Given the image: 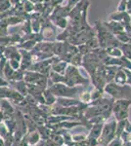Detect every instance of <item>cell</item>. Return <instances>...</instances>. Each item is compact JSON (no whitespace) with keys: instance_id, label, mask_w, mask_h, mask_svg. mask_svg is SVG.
I'll list each match as a JSON object with an SVG mask.
<instances>
[{"instance_id":"23","label":"cell","mask_w":131,"mask_h":146,"mask_svg":"<svg viewBox=\"0 0 131 146\" xmlns=\"http://www.w3.org/2000/svg\"><path fill=\"white\" fill-rule=\"evenodd\" d=\"M122 144H123L122 139L120 137H118V136H116L107 146H122Z\"/></svg>"},{"instance_id":"21","label":"cell","mask_w":131,"mask_h":146,"mask_svg":"<svg viewBox=\"0 0 131 146\" xmlns=\"http://www.w3.org/2000/svg\"><path fill=\"white\" fill-rule=\"evenodd\" d=\"M79 100H80V102L89 104V103L91 102V96H90V92H88V91L83 92L79 96Z\"/></svg>"},{"instance_id":"28","label":"cell","mask_w":131,"mask_h":146,"mask_svg":"<svg viewBox=\"0 0 131 146\" xmlns=\"http://www.w3.org/2000/svg\"><path fill=\"white\" fill-rule=\"evenodd\" d=\"M124 131H126V133H131V123L129 122V120H128V119H126V120H125Z\"/></svg>"},{"instance_id":"7","label":"cell","mask_w":131,"mask_h":146,"mask_svg":"<svg viewBox=\"0 0 131 146\" xmlns=\"http://www.w3.org/2000/svg\"><path fill=\"white\" fill-rule=\"evenodd\" d=\"M9 84L14 87V90L19 92V93H20L21 95H23L24 96L28 95L27 83H26L24 80H20V81H9Z\"/></svg>"},{"instance_id":"3","label":"cell","mask_w":131,"mask_h":146,"mask_svg":"<svg viewBox=\"0 0 131 146\" xmlns=\"http://www.w3.org/2000/svg\"><path fill=\"white\" fill-rule=\"evenodd\" d=\"M64 75L66 76V85L70 87H77V85H86L89 83V80L81 76L78 71V68L69 64L67 66Z\"/></svg>"},{"instance_id":"33","label":"cell","mask_w":131,"mask_h":146,"mask_svg":"<svg viewBox=\"0 0 131 146\" xmlns=\"http://www.w3.org/2000/svg\"><path fill=\"white\" fill-rule=\"evenodd\" d=\"M25 1H27V0H21V3H24Z\"/></svg>"},{"instance_id":"18","label":"cell","mask_w":131,"mask_h":146,"mask_svg":"<svg viewBox=\"0 0 131 146\" xmlns=\"http://www.w3.org/2000/svg\"><path fill=\"white\" fill-rule=\"evenodd\" d=\"M15 70L12 68L10 65H9V63L8 62H6L5 63V66H4V69H3V76H4V78L7 79L9 81V80L11 79V77H12V75H13V73Z\"/></svg>"},{"instance_id":"22","label":"cell","mask_w":131,"mask_h":146,"mask_svg":"<svg viewBox=\"0 0 131 146\" xmlns=\"http://www.w3.org/2000/svg\"><path fill=\"white\" fill-rule=\"evenodd\" d=\"M7 62H8L9 65H10L14 70L20 69L21 62H19V60H14V58H9V60H7Z\"/></svg>"},{"instance_id":"12","label":"cell","mask_w":131,"mask_h":146,"mask_svg":"<svg viewBox=\"0 0 131 146\" xmlns=\"http://www.w3.org/2000/svg\"><path fill=\"white\" fill-rule=\"evenodd\" d=\"M67 66H68V62H64V60H59V62L53 63V64L51 65V69L53 70V71L59 73V74H63L65 73V70Z\"/></svg>"},{"instance_id":"20","label":"cell","mask_w":131,"mask_h":146,"mask_svg":"<svg viewBox=\"0 0 131 146\" xmlns=\"http://www.w3.org/2000/svg\"><path fill=\"white\" fill-rule=\"evenodd\" d=\"M23 8L26 13H32V12L34 11V4L30 0H27L23 3Z\"/></svg>"},{"instance_id":"11","label":"cell","mask_w":131,"mask_h":146,"mask_svg":"<svg viewBox=\"0 0 131 146\" xmlns=\"http://www.w3.org/2000/svg\"><path fill=\"white\" fill-rule=\"evenodd\" d=\"M50 21H51L55 25H57V27H59L60 28H63V29H65V28L67 27V25H68V22H67L66 18L60 17V16L51 15V17H50Z\"/></svg>"},{"instance_id":"19","label":"cell","mask_w":131,"mask_h":146,"mask_svg":"<svg viewBox=\"0 0 131 146\" xmlns=\"http://www.w3.org/2000/svg\"><path fill=\"white\" fill-rule=\"evenodd\" d=\"M24 75H25V71L24 70L22 69L15 70L9 81H20V80H24Z\"/></svg>"},{"instance_id":"16","label":"cell","mask_w":131,"mask_h":146,"mask_svg":"<svg viewBox=\"0 0 131 146\" xmlns=\"http://www.w3.org/2000/svg\"><path fill=\"white\" fill-rule=\"evenodd\" d=\"M82 58H83V55H81L80 53H77L75 55L73 56L70 63L71 65H73V66L78 67L82 64Z\"/></svg>"},{"instance_id":"24","label":"cell","mask_w":131,"mask_h":146,"mask_svg":"<svg viewBox=\"0 0 131 146\" xmlns=\"http://www.w3.org/2000/svg\"><path fill=\"white\" fill-rule=\"evenodd\" d=\"M87 137V135H71V138L75 142H80Z\"/></svg>"},{"instance_id":"8","label":"cell","mask_w":131,"mask_h":146,"mask_svg":"<svg viewBox=\"0 0 131 146\" xmlns=\"http://www.w3.org/2000/svg\"><path fill=\"white\" fill-rule=\"evenodd\" d=\"M103 125H104V123L93 125V126L91 127V129H89V133L87 135V137L92 138V139H98L100 135H101V133H102Z\"/></svg>"},{"instance_id":"29","label":"cell","mask_w":131,"mask_h":146,"mask_svg":"<svg viewBox=\"0 0 131 146\" xmlns=\"http://www.w3.org/2000/svg\"><path fill=\"white\" fill-rule=\"evenodd\" d=\"M9 81L3 77H0V87H5V86H9Z\"/></svg>"},{"instance_id":"9","label":"cell","mask_w":131,"mask_h":146,"mask_svg":"<svg viewBox=\"0 0 131 146\" xmlns=\"http://www.w3.org/2000/svg\"><path fill=\"white\" fill-rule=\"evenodd\" d=\"M25 137L30 146H34L38 144L40 141V135L37 131H28V133H26Z\"/></svg>"},{"instance_id":"5","label":"cell","mask_w":131,"mask_h":146,"mask_svg":"<svg viewBox=\"0 0 131 146\" xmlns=\"http://www.w3.org/2000/svg\"><path fill=\"white\" fill-rule=\"evenodd\" d=\"M47 89L56 98H75L78 92L77 87H70L63 83H54Z\"/></svg>"},{"instance_id":"32","label":"cell","mask_w":131,"mask_h":146,"mask_svg":"<svg viewBox=\"0 0 131 146\" xmlns=\"http://www.w3.org/2000/svg\"><path fill=\"white\" fill-rule=\"evenodd\" d=\"M127 14H128V15H131V9L127 10Z\"/></svg>"},{"instance_id":"14","label":"cell","mask_w":131,"mask_h":146,"mask_svg":"<svg viewBox=\"0 0 131 146\" xmlns=\"http://www.w3.org/2000/svg\"><path fill=\"white\" fill-rule=\"evenodd\" d=\"M42 94H43L44 100H45V104L46 105H52L56 102L57 98L48 90V89H45Z\"/></svg>"},{"instance_id":"26","label":"cell","mask_w":131,"mask_h":146,"mask_svg":"<svg viewBox=\"0 0 131 146\" xmlns=\"http://www.w3.org/2000/svg\"><path fill=\"white\" fill-rule=\"evenodd\" d=\"M123 69H124V72L126 74V85L131 87V70L125 69V68H123Z\"/></svg>"},{"instance_id":"15","label":"cell","mask_w":131,"mask_h":146,"mask_svg":"<svg viewBox=\"0 0 131 146\" xmlns=\"http://www.w3.org/2000/svg\"><path fill=\"white\" fill-rule=\"evenodd\" d=\"M106 52L108 56H113V58H121L123 56V52L121 49L118 47H111V48H106Z\"/></svg>"},{"instance_id":"30","label":"cell","mask_w":131,"mask_h":146,"mask_svg":"<svg viewBox=\"0 0 131 146\" xmlns=\"http://www.w3.org/2000/svg\"><path fill=\"white\" fill-rule=\"evenodd\" d=\"M11 3V5H17V4H19L21 2V0H9Z\"/></svg>"},{"instance_id":"13","label":"cell","mask_w":131,"mask_h":146,"mask_svg":"<svg viewBox=\"0 0 131 146\" xmlns=\"http://www.w3.org/2000/svg\"><path fill=\"white\" fill-rule=\"evenodd\" d=\"M55 34H56L55 29L53 27H50V25H45V27L42 28V34H41L42 39L50 40L51 38H54Z\"/></svg>"},{"instance_id":"4","label":"cell","mask_w":131,"mask_h":146,"mask_svg":"<svg viewBox=\"0 0 131 146\" xmlns=\"http://www.w3.org/2000/svg\"><path fill=\"white\" fill-rule=\"evenodd\" d=\"M131 106V98L115 100L113 104V114L116 121L125 120L129 115V107Z\"/></svg>"},{"instance_id":"2","label":"cell","mask_w":131,"mask_h":146,"mask_svg":"<svg viewBox=\"0 0 131 146\" xmlns=\"http://www.w3.org/2000/svg\"><path fill=\"white\" fill-rule=\"evenodd\" d=\"M105 93L109 94L114 100H121V98H131V88L128 85L124 86H120L116 84L115 82H110L107 83L106 86L104 87Z\"/></svg>"},{"instance_id":"6","label":"cell","mask_w":131,"mask_h":146,"mask_svg":"<svg viewBox=\"0 0 131 146\" xmlns=\"http://www.w3.org/2000/svg\"><path fill=\"white\" fill-rule=\"evenodd\" d=\"M56 103L64 107H71L78 105L80 103V100H75V98H57Z\"/></svg>"},{"instance_id":"25","label":"cell","mask_w":131,"mask_h":146,"mask_svg":"<svg viewBox=\"0 0 131 146\" xmlns=\"http://www.w3.org/2000/svg\"><path fill=\"white\" fill-rule=\"evenodd\" d=\"M126 2L127 0H121L118 6V12H125L126 10Z\"/></svg>"},{"instance_id":"10","label":"cell","mask_w":131,"mask_h":146,"mask_svg":"<svg viewBox=\"0 0 131 146\" xmlns=\"http://www.w3.org/2000/svg\"><path fill=\"white\" fill-rule=\"evenodd\" d=\"M114 82L116 84L120 85V86H124V85H126V74L123 68L121 67L118 68V70L116 71L115 75V78H114Z\"/></svg>"},{"instance_id":"17","label":"cell","mask_w":131,"mask_h":146,"mask_svg":"<svg viewBox=\"0 0 131 146\" xmlns=\"http://www.w3.org/2000/svg\"><path fill=\"white\" fill-rule=\"evenodd\" d=\"M116 38L118 39V42H121V43H129L131 41V38L129 36H128L127 34H126V32L123 30V31H120L118 32V33L116 34Z\"/></svg>"},{"instance_id":"34","label":"cell","mask_w":131,"mask_h":146,"mask_svg":"<svg viewBox=\"0 0 131 146\" xmlns=\"http://www.w3.org/2000/svg\"><path fill=\"white\" fill-rule=\"evenodd\" d=\"M130 25H131V21H130Z\"/></svg>"},{"instance_id":"27","label":"cell","mask_w":131,"mask_h":146,"mask_svg":"<svg viewBox=\"0 0 131 146\" xmlns=\"http://www.w3.org/2000/svg\"><path fill=\"white\" fill-rule=\"evenodd\" d=\"M79 1L80 0H68V5H67V7H68L69 9H71L73 7H75L77 5Z\"/></svg>"},{"instance_id":"1","label":"cell","mask_w":131,"mask_h":146,"mask_svg":"<svg viewBox=\"0 0 131 146\" xmlns=\"http://www.w3.org/2000/svg\"><path fill=\"white\" fill-rule=\"evenodd\" d=\"M116 123L118 121L114 118H110L107 120L103 125L102 133L100 135L99 138L97 139L98 145L107 146L111 142L114 138L116 137Z\"/></svg>"},{"instance_id":"31","label":"cell","mask_w":131,"mask_h":146,"mask_svg":"<svg viewBox=\"0 0 131 146\" xmlns=\"http://www.w3.org/2000/svg\"><path fill=\"white\" fill-rule=\"evenodd\" d=\"M122 146H131V141H126V142H123Z\"/></svg>"}]
</instances>
